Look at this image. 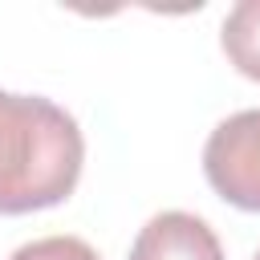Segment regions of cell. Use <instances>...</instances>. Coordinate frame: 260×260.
I'll list each match as a JSON object with an SVG mask.
<instances>
[{"instance_id": "cell-3", "label": "cell", "mask_w": 260, "mask_h": 260, "mask_svg": "<svg viewBox=\"0 0 260 260\" xmlns=\"http://www.w3.org/2000/svg\"><path fill=\"white\" fill-rule=\"evenodd\" d=\"M130 260H223L219 236L191 211H158L150 215L134 244Z\"/></svg>"}, {"instance_id": "cell-6", "label": "cell", "mask_w": 260, "mask_h": 260, "mask_svg": "<svg viewBox=\"0 0 260 260\" xmlns=\"http://www.w3.org/2000/svg\"><path fill=\"white\" fill-rule=\"evenodd\" d=\"M252 260H260V252H256V256H252Z\"/></svg>"}, {"instance_id": "cell-2", "label": "cell", "mask_w": 260, "mask_h": 260, "mask_svg": "<svg viewBox=\"0 0 260 260\" xmlns=\"http://www.w3.org/2000/svg\"><path fill=\"white\" fill-rule=\"evenodd\" d=\"M203 175L232 207L260 211V110H240L207 134Z\"/></svg>"}, {"instance_id": "cell-4", "label": "cell", "mask_w": 260, "mask_h": 260, "mask_svg": "<svg viewBox=\"0 0 260 260\" xmlns=\"http://www.w3.org/2000/svg\"><path fill=\"white\" fill-rule=\"evenodd\" d=\"M219 45L228 53V61L260 81V0H240L228 16H223V28H219Z\"/></svg>"}, {"instance_id": "cell-5", "label": "cell", "mask_w": 260, "mask_h": 260, "mask_svg": "<svg viewBox=\"0 0 260 260\" xmlns=\"http://www.w3.org/2000/svg\"><path fill=\"white\" fill-rule=\"evenodd\" d=\"M8 260H98V252L81 236H41V240L16 248Z\"/></svg>"}, {"instance_id": "cell-1", "label": "cell", "mask_w": 260, "mask_h": 260, "mask_svg": "<svg viewBox=\"0 0 260 260\" xmlns=\"http://www.w3.org/2000/svg\"><path fill=\"white\" fill-rule=\"evenodd\" d=\"M81 162L85 138L69 110L41 93L0 89V215L65 203Z\"/></svg>"}]
</instances>
